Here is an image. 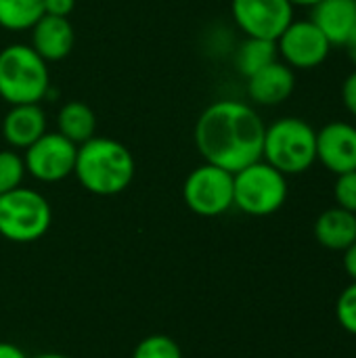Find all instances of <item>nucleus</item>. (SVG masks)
<instances>
[{
    "label": "nucleus",
    "mask_w": 356,
    "mask_h": 358,
    "mask_svg": "<svg viewBox=\"0 0 356 358\" xmlns=\"http://www.w3.org/2000/svg\"><path fill=\"white\" fill-rule=\"evenodd\" d=\"M266 124L258 111L235 99L208 105L195 122V147L206 164L231 174L262 159Z\"/></svg>",
    "instance_id": "obj_1"
},
{
    "label": "nucleus",
    "mask_w": 356,
    "mask_h": 358,
    "mask_svg": "<svg viewBox=\"0 0 356 358\" xmlns=\"http://www.w3.org/2000/svg\"><path fill=\"white\" fill-rule=\"evenodd\" d=\"M134 157L126 145L107 136H92L78 145L73 174L92 195L111 197L126 191L134 178Z\"/></svg>",
    "instance_id": "obj_2"
},
{
    "label": "nucleus",
    "mask_w": 356,
    "mask_h": 358,
    "mask_svg": "<svg viewBox=\"0 0 356 358\" xmlns=\"http://www.w3.org/2000/svg\"><path fill=\"white\" fill-rule=\"evenodd\" d=\"M262 159L285 176L304 174L317 164V130L302 117H281L266 126Z\"/></svg>",
    "instance_id": "obj_3"
},
{
    "label": "nucleus",
    "mask_w": 356,
    "mask_h": 358,
    "mask_svg": "<svg viewBox=\"0 0 356 358\" xmlns=\"http://www.w3.org/2000/svg\"><path fill=\"white\" fill-rule=\"evenodd\" d=\"M48 84L46 61L29 44H8L0 50V96L8 105L40 103Z\"/></svg>",
    "instance_id": "obj_4"
},
{
    "label": "nucleus",
    "mask_w": 356,
    "mask_h": 358,
    "mask_svg": "<svg viewBox=\"0 0 356 358\" xmlns=\"http://www.w3.org/2000/svg\"><path fill=\"white\" fill-rule=\"evenodd\" d=\"M287 176L258 159L233 174V206L248 216H271L287 201Z\"/></svg>",
    "instance_id": "obj_5"
},
{
    "label": "nucleus",
    "mask_w": 356,
    "mask_h": 358,
    "mask_svg": "<svg viewBox=\"0 0 356 358\" xmlns=\"http://www.w3.org/2000/svg\"><path fill=\"white\" fill-rule=\"evenodd\" d=\"M52 210L44 195L17 187L0 195V235L15 243H29L46 235Z\"/></svg>",
    "instance_id": "obj_6"
},
{
    "label": "nucleus",
    "mask_w": 356,
    "mask_h": 358,
    "mask_svg": "<svg viewBox=\"0 0 356 358\" xmlns=\"http://www.w3.org/2000/svg\"><path fill=\"white\" fill-rule=\"evenodd\" d=\"M183 199L197 216H220L233 208V174L204 162L187 176L183 185Z\"/></svg>",
    "instance_id": "obj_7"
},
{
    "label": "nucleus",
    "mask_w": 356,
    "mask_h": 358,
    "mask_svg": "<svg viewBox=\"0 0 356 358\" xmlns=\"http://www.w3.org/2000/svg\"><path fill=\"white\" fill-rule=\"evenodd\" d=\"M78 145L59 132H44L25 149V172L40 182H59L73 174Z\"/></svg>",
    "instance_id": "obj_8"
},
{
    "label": "nucleus",
    "mask_w": 356,
    "mask_h": 358,
    "mask_svg": "<svg viewBox=\"0 0 356 358\" xmlns=\"http://www.w3.org/2000/svg\"><path fill=\"white\" fill-rule=\"evenodd\" d=\"M277 52L294 71L315 69L327 61L332 44L311 19H294L277 38Z\"/></svg>",
    "instance_id": "obj_9"
},
{
    "label": "nucleus",
    "mask_w": 356,
    "mask_h": 358,
    "mask_svg": "<svg viewBox=\"0 0 356 358\" xmlns=\"http://www.w3.org/2000/svg\"><path fill=\"white\" fill-rule=\"evenodd\" d=\"M231 15L248 38L275 40L294 21L290 0H231Z\"/></svg>",
    "instance_id": "obj_10"
},
{
    "label": "nucleus",
    "mask_w": 356,
    "mask_h": 358,
    "mask_svg": "<svg viewBox=\"0 0 356 358\" xmlns=\"http://www.w3.org/2000/svg\"><path fill=\"white\" fill-rule=\"evenodd\" d=\"M317 162L336 176L356 170L355 124L338 120L317 130Z\"/></svg>",
    "instance_id": "obj_11"
},
{
    "label": "nucleus",
    "mask_w": 356,
    "mask_h": 358,
    "mask_svg": "<svg viewBox=\"0 0 356 358\" xmlns=\"http://www.w3.org/2000/svg\"><path fill=\"white\" fill-rule=\"evenodd\" d=\"M296 90V71L283 61H275L248 78V96L254 105L275 107L285 103Z\"/></svg>",
    "instance_id": "obj_12"
},
{
    "label": "nucleus",
    "mask_w": 356,
    "mask_h": 358,
    "mask_svg": "<svg viewBox=\"0 0 356 358\" xmlns=\"http://www.w3.org/2000/svg\"><path fill=\"white\" fill-rule=\"evenodd\" d=\"M31 48L48 63L65 59L73 48V25L67 17L44 15L31 29Z\"/></svg>",
    "instance_id": "obj_13"
},
{
    "label": "nucleus",
    "mask_w": 356,
    "mask_h": 358,
    "mask_svg": "<svg viewBox=\"0 0 356 358\" xmlns=\"http://www.w3.org/2000/svg\"><path fill=\"white\" fill-rule=\"evenodd\" d=\"M46 132V113L38 103L10 105L2 120L4 141L13 149H27Z\"/></svg>",
    "instance_id": "obj_14"
},
{
    "label": "nucleus",
    "mask_w": 356,
    "mask_h": 358,
    "mask_svg": "<svg viewBox=\"0 0 356 358\" xmlns=\"http://www.w3.org/2000/svg\"><path fill=\"white\" fill-rule=\"evenodd\" d=\"M311 21L332 46H342L356 27V0H319L313 6Z\"/></svg>",
    "instance_id": "obj_15"
},
{
    "label": "nucleus",
    "mask_w": 356,
    "mask_h": 358,
    "mask_svg": "<svg viewBox=\"0 0 356 358\" xmlns=\"http://www.w3.org/2000/svg\"><path fill=\"white\" fill-rule=\"evenodd\" d=\"M315 237L325 250L344 252L356 241V214L344 208H329L315 222Z\"/></svg>",
    "instance_id": "obj_16"
},
{
    "label": "nucleus",
    "mask_w": 356,
    "mask_h": 358,
    "mask_svg": "<svg viewBox=\"0 0 356 358\" xmlns=\"http://www.w3.org/2000/svg\"><path fill=\"white\" fill-rule=\"evenodd\" d=\"M57 132L69 138L76 145L90 141L97 132V115L82 101H69L59 109L57 115Z\"/></svg>",
    "instance_id": "obj_17"
},
{
    "label": "nucleus",
    "mask_w": 356,
    "mask_h": 358,
    "mask_svg": "<svg viewBox=\"0 0 356 358\" xmlns=\"http://www.w3.org/2000/svg\"><path fill=\"white\" fill-rule=\"evenodd\" d=\"M279 59L277 52V42L275 40H264V38H248L239 44L235 52V67L237 71L248 80L262 67L275 63Z\"/></svg>",
    "instance_id": "obj_18"
},
{
    "label": "nucleus",
    "mask_w": 356,
    "mask_h": 358,
    "mask_svg": "<svg viewBox=\"0 0 356 358\" xmlns=\"http://www.w3.org/2000/svg\"><path fill=\"white\" fill-rule=\"evenodd\" d=\"M44 17V0H0V27L8 31L31 29Z\"/></svg>",
    "instance_id": "obj_19"
},
{
    "label": "nucleus",
    "mask_w": 356,
    "mask_h": 358,
    "mask_svg": "<svg viewBox=\"0 0 356 358\" xmlns=\"http://www.w3.org/2000/svg\"><path fill=\"white\" fill-rule=\"evenodd\" d=\"M25 174L23 157L17 151H0V195L21 187Z\"/></svg>",
    "instance_id": "obj_20"
},
{
    "label": "nucleus",
    "mask_w": 356,
    "mask_h": 358,
    "mask_svg": "<svg viewBox=\"0 0 356 358\" xmlns=\"http://www.w3.org/2000/svg\"><path fill=\"white\" fill-rule=\"evenodd\" d=\"M132 358H183V352L172 338L149 336L134 348Z\"/></svg>",
    "instance_id": "obj_21"
},
{
    "label": "nucleus",
    "mask_w": 356,
    "mask_h": 358,
    "mask_svg": "<svg viewBox=\"0 0 356 358\" xmlns=\"http://www.w3.org/2000/svg\"><path fill=\"white\" fill-rule=\"evenodd\" d=\"M336 319L344 331L356 336V281H353L336 302Z\"/></svg>",
    "instance_id": "obj_22"
},
{
    "label": "nucleus",
    "mask_w": 356,
    "mask_h": 358,
    "mask_svg": "<svg viewBox=\"0 0 356 358\" xmlns=\"http://www.w3.org/2000/svg\"><path fill=\"white\" fill-rule=\"evenodd\" d=\"M334 197L338 208H344L356 214V170L338 174L334 185Z\"/></svg>",
    "instance_id": "obj_23"
},
{
    "label": "nucleus",
    "mask_w": 356,
    "mask_h": 358,
    "mask_svg": "<svg viewBox=\"0 0 356 358\" xmlns=\"http://www.w3.org/2000/svg\"><path fill=\"white\" fill-rule=\"evenodd\" d=\"M342 103L346 111L356 117V69L353 73H348L342 82Z\"/></svg>",
    "instance_id": "obj_24"
},
{
    "label": "nucleus",
    "mask_w": 356,
    "mask_h": 358,
    "mask_svg": "<svg viewBox=\"0 0 356 358\" xmlns=\"http://www.w3.org/2000/svg\"><path fill=\"white\" fill-rule=\"evenodd\" d=\"M76 6V0H44V15L69 17Z\"/></svg>",
    "instance_id": "obj_25"
},
{
    "label": "nucleus",
    "mask_w": 356,
    "mask_h": 358,
    "mask_svg": "<svg viewBox=\"0 0 356 358\" xmlns=\"http://www.w3.org/2000/svg\"><path fill=\"white\" fill-rule=\"evenodd\" d=\"M344 271L353 281H356V241L344 250Z\"/></svg>",
    "instance_id": "obj_26"
},
{
    "label": "nucleus",
    "mask_w": 356,
    "mask_h": 358,
    "mask_svg": "<svg viewBox=\"0 0 356 358\" xmlns=\"http://www.w3.org/2000/svg\"><path fill=\"white\" fill-rule=\"evenodd\" d=\"M0 358H27V355L10 342H0Z\"/></svg>",
    "instance_id": "obj_27"
},
{
    "label": "nucleus",
    "mask_w": 356,
    "mask_h": 358,
    "mask_svg": "<svg viewBox=\"0 0 356 358\" xmlns=\"http://www.w3.org/2000/svg\"><path fill=\"white\" fill-rule=\"evenodd\" d=\"M342 46L346 48V55H348L350 63L356 67V27L350 31V36L346 38V42H344Z\"/></svg>",
    "instance_id": "obj_28"
},
{
    "label": "nucleus",
    "mask_w": 356,
    "mask_h": 358,
    "mask_svg": "<svg viewBox=\"0 0 356 358\" xmlns=\"http://www.w3.org/2000/svg\"><path fill=\"white\" fill-rule=\"evenodd\" d=\"M319 0H290V4L296 8V6H306V8H313Z\"/></svg>",
    "instance_id": "obj_29"
},
{
    "label": "nucleus",
    "mask_w": 356,
    "mask_h": 358,
    "mask_svg": "<svg viewBox=\"0 0 356 358\" xmlns=\"http://www.w3.org/2000/svg\"><path fill=\"white\" fill-rule=\"evenodd\" d=\"M34 358H69V357H63V355H55V352H46V355H38V357Z\"/></svg>",
    "instance_id": "obj_30"
}]
</instances>
